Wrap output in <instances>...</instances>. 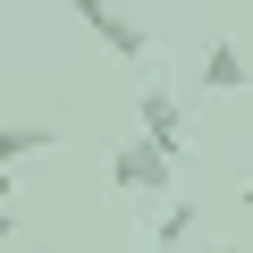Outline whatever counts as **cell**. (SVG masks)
Listing matches in <instances>:
<instances>
[{
    "mask_svg": "<svg viewBox=\"0 0 253 253\" xmlns=\"http://www.w3.org/2000/svg\"><path fill=\"white\" fill-rule=\"evenodd\" d=\"M110 177H118L126 194H152V203H161L169 177H177V152L152 144V135H135V144H118V152H110Z\"/></svg>",
    "mask_w": 253,
    "mask_h": 253,
    "instance_id": "6da1fadb",
    "label": "cell"
},
{
    "mask_svg": "<svg viewBox=\"0 0 253 253\" xmlns=\"http://www.w3.org/2000/svg\"><path fill=\"white\" fill-rule=\"evenodd\" d=\"M68 9H76V17H84V34H93L101 51H118V59H144V51H152V34L126 17L118 0H68Z\"/></svg>",
    "mask_w": 253,
    "mask_h": 253,
    "instance_id": "7a4b0ae2",
    "label": "cell"
},
{
    "mask_svg": "<svg viewBox=\"0 0 253 253\" xmlns=\"http://www.w3.org/2000/svg\"><path fill=\"white\" fill-rule=\"evenodd\" d=\"M135 118H144V135H152V144H169V152H186V110H177V93H161V84H144V101H135Z\"/></svg>",
    "mask_w": 253,
    "mask_h": 253,
    "instance_id": "3957f363",
    "label": "cell"
},
{
    "mask_svg": "<svg viewBox=\"0 0 253 253\" xmlns=\"http://www.w3.org/2000/svg\"><path fill=\"white\" fill-rule=\"evenodd\" d=\"M42 144H59V126H42V118H0V169H17V161L42 152Z\"/></svg>",
    "mask_w": 253,
    "mask_h": 253,
    "instance_id": "277c9868",
    "label": "cell"
},
{
    "mask_svg": "<svg viewBox=\"0 0 253 253\" xmlns=\"http://www.w3.org/2000/svg\"><path fill=\"white\" fill-rule=\"evenodd\" d=\"M203 84H211V93H245V84H253V76H245V51H236V42H211V51H203Z\"/></svg>",
    "mask_w": 253,
    "mask_h": 253,
    "instance_id": "5b68a950",
    "label": "cell"
},
{
    "mask_svg": "<svg viewBox=\"0 0 253 253\" xmlns=\"http://www.w3.org/2000/svg\"><path fill=\"white\" fill-rule=\"evenodd\" d=\"M194 236V203H161V219H152V245L169 253V245H186Z\"/></svg>",
    "mask_w": 253,
    "mask_h": 253,
    "instance_id": "8992f818",
    "label": "cell"
},
{
    "mask_svg": "<svg viewBox=\"0 0 253 253\" xmlns=\"http://www.w3.org/2000/svg\"><path fill=\"white\" fill-rule=\"evenodd\" d=\"M211 253H245V245H211Z\"/></svg>",
    "mask_w": 253,
    "mask_h": 253,
    "instance_id": "52a82bcc",
    "label": "cell"
},
{
    "mask_svg": "<svg viewBox=\"0 0 253 253\" xmlns=\"http://www.w3.org/2000/svg\"><path fill=\"white\" fill-rule=\"evenodd\" d=\"M245 211H253V186H245Z\"/></svg>",
    "mask_w": 253,
    "mask_h": 253,
    "instance_id": "ba28073f",
    "label": "cell"
},
{
    "mask_svg": "<svg viewBox=\"0 0 253 253\" xmlns=\"http://www.w3.org/2000/svg\"><path fill=\"white\" fill-rule=\"evenodd\" d=\"M34 9H51V0H34Z\"/></svg>",
    "mask_w": 253,
    "mask_h": 253,
    "instance_id": "9c48e42d",
    "label": "cell"
}]
</instances>
